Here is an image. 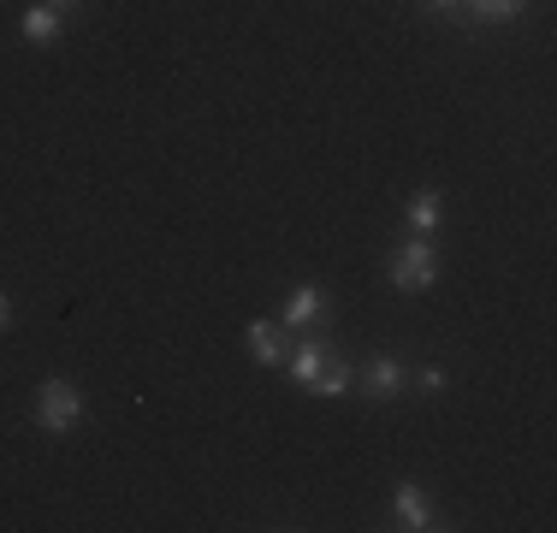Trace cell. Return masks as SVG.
<instances>
[{"label":"cell","mask_w":557,"mask_h":533,"mask_svg":"<svg viewBox=\"0 0 557 533\" xmlns=\"http://www.w3.org/2000/svg\"><path fill=\"white\" fill-rule=\"evenodd\" d=\"M462 7H469L481 24H504V18H516V12L528 7V0H462Z\"/></svg>","instance_id":"11"},{"label":"cell","mask_w":557,"mask_h":533,"mask_svg":"<svg viewBox=\"0 0 557 533\" xmlns=\"http://www.w3.org/2000/svg\"><path fill=\"white\" fill-rule=\"evenodd\" d=\"M409 385H416V392H445V373L440 368H416V373H409Z\"/></svg>","instance_id":"12"},{"label":"cell","mask_w":557,"mask_h":533,"mask_svg":"<svg viewBox=\"0 0 557 533\" xmlns=\"http://www.w3.org/2000/svg\"><path fill=\"white\" fill-rule=\"evenodd\" d=\"M386 278L397 290H428L440 278V256H433V237H409L404 249L386 261Z\"/></svg>","instance_id":"1"},{"label":"cell","mask_w":557,"mask_h":533,"mask_svg":"<svg viewBox=\"0 0 557 533\" xmlns=\"http://www.w3.org/2000/svg\"><path fill=\"white\" fill-rule=\"evenodd\" d=\"M314 320H326L321 285H297V290H290V302L278 309V326H285V332H302V326H314Z\"/></svg>","instance_id":"4"},{"label":"cell","mask_w":557,"mask_h":533,"mask_svg":"<svg viewBox=\"0 0 557 533\" xmlns=\"http://www.w3.org/2000/svg\"><path fill=\"white\" fill-rule=\"evenodd\" d=\"M249 356H256L261 368H285V326H278V320H256V326H249Z\"/></svg>","instance_id":"5"},{"label":"cell","mask_w":557,"mask_h":533,"mask_svg":"<svg viewBox=\"0 0 557 533\" xmlns=\"http://www.w3.org/2000/svg\"><path fill=\"white\" fill-rule=\"evenodd\" d=\"M24 36H30V42H54L60 36V7H30L24 12Z\"/></svg>","instance_id":"10"},{"label":"cell","mask_w":557,"mask_h":533,"mask_svg":"<svg viewBox=\"0 0 557 533\" xmlns=\"http://www.w3.org/2000/svg\"><path fill=\"white\" fill-rule=\"evenodd\" d=\"M392 504H397V516H404V528H416V533L440 528V522H433V504H428V492H421V486H409V480L392 492Z\"/></svg>","instance_id":"6"},{"label":"cell","mask_w":557,"mask_h":533,"mask_svg":"<svg viewBox=\"0 0 557 533\" xmlns=\"http://www.w3.org/2000/svg\"><path fill=\"white\" fill-rule=\"evenodd\" d=\"M7 320H12V302H7V297H0V326H7Z\"/></svg>","instance_id":"14"},{"label":"cell","mask_w":557,"mask_h":533,"mask_svg":"<svg viewBox=\"0 0 557 533\" xmlns=\"http://www.w3.org/2000/svg\"><path fill=\"white\" fill-rule=\"evenodd\" d=\"M36 421H42L48 433H72V426L84 421V392H77L72 380H48L42 397H36Z\"/></svg>","instance_id":"2"},{"label":"cell","mask_w":557,"mask_h":533,"mask_svg":"<svg viewBox=\"0 0 557 533\" xmlns=\"http://www.w3.org/2000/svg\"><path fill=\"white\" fill-rule=\"evenodd\" d=\"M356 385H362V392L374 397V404H392V397L409 385V368H404V362H392V356H380V362H368L362 373H356Z\"/></svg>","instance_id":"3"},{"label":"cell","mask_w":557,"mask_h":533,"mask_svg":"<svg viewBox=\"0 0 557 533\" xmlns=\"http://www.w3.org/2000/svg\"><path fill=\"white\" fill-rule=\"evenodd\" d=\"M440 220H445V196L440 190H421L416 202H409V232H416V237H433V232H440Z\"/></svg>","instance_id":"7"},{"label":"cell","mask_w":557,"mask_h":533,"mask_svg":"<svg viewBox=\"0 0 557 533\" xmlns=\"http://www.w3.org/2000/svg\"><path fill=\"white\" fill-rule=\"evenodd\" d=\"M42 7H60L65 12V7H77V0H42Z\"/></svg>","instance_id":"15"},{"label":"cell","mask_w":557,"mask_h":533,"mask_svg":"<svg viewBox=\"0 0 557 533\" xmlns=\"http://www.w3.org/2000/svg\"><path fill=\"white\" fill-rule=\"evenodd\" d=\"M433 12H462V0H428Z\"/></svg>","instance_id":"13"},{"label":"cell","mask_w":557,"mask_h":533,"mask_svg":"<svg viewBox=\"0 0 557 533\" xmlns=\"http://www.w3.org/2000/svg\"><path fill=\"white\" fill-rule=\"evenodd\" d=\"M321 368H326V344L321 338H302L297 350H290V380H297L302 392L314 385V373H321Z\"/></svg>","instance_id":"8"},{"label":"cell","mask_w":557,"mask_h":533,"mask_svg":"<svg viewBox=\"0 0 557 533\" xmlns=\"http://www.w3.org/2000/svg\"><path fill=\"white\" fill-rule=\"evenodd\" d=\"M350 385H356V368L344 362V356H326V368L314 373L309 392H314V397H338V392H350Z\"/></svg>","instance_id":"9"}]
</instances>
